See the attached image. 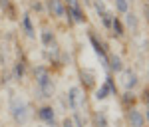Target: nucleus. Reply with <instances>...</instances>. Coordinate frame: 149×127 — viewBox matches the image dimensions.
<instances>
[{
    "instance_id": "f257e3e1",
    "label": "nucleus",
    "mask_w": 149,
    "mask_h": 127,
    "mask_svg": "<svg viewBox=\"0 0 149 127\" xmlns=\"http://www.w3.org/2000/svg\"><path fill=\"white\" fill-rule=\"evenodd\" d=\"M10 109H12V117H14L18 123H26V121H28V117H30V113H28V105L24 103L22 99L12 97Z\"/></svg>"
},
{
    "instance_id": "f03ea898",
    "label": "nucleus",
    "mask_w": 149,
    "mask_h": 127,
    "mask_svg": "<svg viewBox=\"0 0 149 127\" xmlns=\"http://www.w3.org/2000/svg\"><path fill=\"white\" fill-rule=\"evenodd\" d=\"M38 87H40L42 97H52V93H54V81H52L50 76H46V78L38 80Z\"/></svg>"
},
{
    "instance_id": "7ed1b4c3",
    "label": "nucleus",
    "mask_w": 149,
    "mask_h": 127,
    "mask_svg": "<svg viewBox=\"0 0 149 127\" xmlns=\"http://www.w3.org/2000/svg\"><path fill=\"white\" fill-rule=\"evenodd\" d=\"M68 99H70V107H72V109H80L81 101H84V95H81V90H80V87H72V90H70Z\"/></svg>"
},
{
    "instance_id": "20e7f679",
    "label": "nucleus",
    "mask_w": 149,
    "mask_h": 127,
    "mask_svg": "<svg viewBox=\"0 0 149 127\" xmlns=\"http://www.w3.org/2000/svg\"><path fill=\"white\" fill-rule=\"evenodd\" d=\"M121 81H123L125 90H133V87H135V83H137V76H135V71H131V69L123 71V78H121Z\"/></svg>"
},
{
    "instance_id": "39448f33",
    "label": "nucleus",
    "mask_w": 149,
    "mask_h": 127,
    "mask_svg": "<svg viewBox=\"0 0 149 127\" xmlns=\"http://www.w3.org/2000/svg\"><path fill=\"white\" fill-rule=\"evenodd\" d=\"M111 92H113V83H111V80L107 78V80H105V83H103L102 87L97 90L95 97H97V99H105V97H107V95H109Z\"/></svg>"
},
{
    "instance_id": "423d86ee",
    "label": "nucleus",
    "mask_w": 149,
    "mask_h": 127,
    "mask_svg": "<svg viewBox=\"0 0 149 127\" xmlns=\"http://www.w3.org/2000/svg\"><path fill=\"white\" fill-rule=\"evenodd\" d=\"M143 115L139 113L137 109H131L129 111V123H131V127H143Z\"/></svg>"
},
{
    "instance_id": "0eeeda50",
    "label": "nucleus",
    "mask_w": 149,
    "mask_h": 127,
    "mask_svg": "<svg viewBox=\"0 0 149 127\" xmlns=\"http://www.w3.org/2000/svg\"><path fill=\"white\" fill-rule=\"evenodd\" d=\"M48 6H50V10L54 12L56 16H64L66 14V8H64L62 0H48Z\"/></svg>"
},
{
    "instance_id": "6e6552de",
    "label": "nucleus",
    "mask_w": 149,
    "mask_h": 127,
    "mask_svg": "<svg viewBox=\"0 0 149 127\" xmlns=\"http://www.w3.org/2000/svg\"><path fill=\"white\" fill-rule=\"evenodd\" d=\"M38 115H40V119H44L46 123H50V125L54 123V117H56V115H54V109H52V107H42Z\"/></svg>"
},
{
    "instance_id": "1a4fd4ad",
    "label": "nucleus",
    "mask_w": 149,
    "mask_h": 127,
    "mask_svg": "<svg viewBox=\"0 0 149 127\" xmlns=\"http://www.w3.org/2000/svg\"><path fill=\"white\" fill-rule=\"evenodd\" d=\"M109 68L113 69V71H121L123 69V64H121V58L119 56H109Z\"/></svg>"
},
{
    "instance_id": "9d476101",
    "label": "nucleus",
    "mask_w": 149,
    "mask_h": 127,
    "mask_svg": "<svg viewBox=\"0 0 149 127\" xmlns=\"http://www.w3.org/2000/svg\"><path fill=\"white\" fill-rule=\"evenodd\" d=\"M111 28H113L115 36H121V34H123V26H121V22H119L117 18H113V20H111Z\"/></svg>"
},
{
    "instance_id": "9b49d317",
    "label": "nucleus",
    "mask_w": 149,
    "mask_h": 127,
    "mask_svg": "<svg viewBox=\"0 0 149 127\" xmlns=\"http://www.w3.org/2000/svg\"><path fill=\"white\" fill-rule=\"evenodd\" d=\"M72 14H74L76 22H84V16H81V10L78 8V4H72Z\"/></svg>"
},
{
    "instance_id": "f8f14e48",
    "label": "nucleus",
    "mask_w": 149,
    "mask_h": 127,
    "mask_svg": "<svg viewBox=\"0 0 149 127\" xmlns=\"http://www.w3.org/2000/svg\"><path fill=\"white\" fill-rule=\"evenodd\" d=\"M81 78L86 80L88 85H93V74L90 71V69H84V71H81Z\"/></svg>"
},
{
    "instance_id": "ddd939ff",
    "label": "nucleus",
    "mask_w": 149,
    "mask_h": 127,
    "mask_svg": "<svg viewBox=\"0 0 149 127\" xmlns=\"http://www.w3.org/2000/svg\"><path fill=\"white\" fill-rule=\"evenodd\" d=\"M22 24H24V28H26V32H28V36H34V30H32V24H30V18L28 16L22 18Z\"/></svg>"
},
{
    "instance_id": "4468645a",
    "label": "nucleus",
    "mask_w": 149,
    "mask_h": 127,
    "mask_svg": "<svg viewBox=\"0 0 149 127\" xmlns=\"http://www.w3.org/2000/svg\"><path fill=\"white\" fill-rule=\"evenodd\" d=\"M127 24L133 28V30H137V18H135V14H131V12H127Z\"/></svg>"
},
{
    "instance_id": "2eb2a0df",
    "label": "nucleus",
    "mask_w": 149,
    "mask_h": 127,
    "mask_svg": "<svg viewBox=\"0 0 149 127\" xmlns=\"http://www.w3.org/2000/svg\"><path fill=\"white\" fill-rule=\"evenodd\" d=\"M115 8L119 12H127V0H115Z\"/></svg>"
},
{
    "instance_id": "dca6fc26",
    "label": "nucleus",
    "mask_w": 149,
    "mask_h": 127,
    "mask_svg": "<svg viewBox=\"0 0 149 127\" xmlns=\"http://www.w3.org/2000/svg\"><path fill=\"white\" fill-rule=\"evenodd\" d=\"M42 42H44L46 46H50V44H52V32L44 30V32H42Z\"/></svg>"
},
{
    "instance_id": "f3484780",
    "label": "nucleus",
    "mask_w": 149,
    "mask_h": 127,
    "mask_svg": "<svg viewBox=\"0 0 149 127\" xmlns=\"http://www.w3.org/2000/svg\"><path fill=\"white\" fill-rule=\"evenodd\" d=\"M48 76V69L46 68H36V80H42Z\"/></svg>"
},
{
    "instance_id": "a211bd4d",
    "label": "nucleus",
    "mask_w": 149,
    "mask_h": 127,
    "mask_svg": "<svg viewBox=\"0 0 149 127\" xmlns=\"http://www.w3.org/2000/svg\"><path fill=\"white\" fill-rule=\"evenodd\" d=\"M14 74H16V78L20 80V78H22V74H24V64H18L16 69H14Z\"/></svg>"
},
{
    "instance_id": "6ab92c4d",
    "label": "nucleus",
    "mask_w": 149,
    "mask_h": 127,
    "mask_svg": "<svg viewBox=\"0 0 149 127\" xmlns=\"http://www.w3.org/2000/svg\"><path fill=\"white\" fill-rule=\"evenodd\" d=\"M107 123H105V115L103 113H97V127H105Z\"/></svg>"
},
{
    "instance_id": "aec40b11",
    "label": "nucleus",
    "mask_w": 149,
    "mask_h": 127,
    "mask_svg": "<svg viewBox=\"0 0 149 127\" xmlns=\"http://www.w3.org/2000/svg\"><path fill=\"white\" fill-rule=\"evenodd\" d=\"M95 8H97V12H102V14L105 12V6H103L102 0H97V2H95Z\"/></svg>"
},
{
    "instance_id": "412c9836",
    "label": "nucleus",
    "mask_w": 149,
    "mask_h": 127,
    "mask_svg": "<svg viewBox=\"0 0 149 127\" xmlns=\"http://www.w3.org/2000/svg\"><path fill=\"white\" fill-rule=\"evenodd\" d=\"M64 127H74V119H64Z\"/></svg>"
},
{
    "instance_id": "4be33fe9",
    "label": "nucleus",
    "mask_w": 149,
    "mask_h": 127,
    "mask_svg": "<svg viewBox=\"0 0 149 127\" xmlns=\"http://www.w3.org/2000/svg\"><path fill=\"white\" fill-rule=\"evenodd\" d=\"M123 101H125V103H129V101H133V95H131V93H125V97H123Z\"/></svg>"
},
{
    "instance_id": "5701e85b",
    "label": "nucleus",
    "mask_w": 149,
    "mask_h": 127,
    "mask_svg": "<svg viewBox=\"0 0 149 127\" xmlns=\"http://www.w3.org/2000/svg\"><path fill=\"white\" fill-rule=\"evenodd\" d=\"M145 14H147V18H149V8H147V6H145Z\"/></svg>"
},
{
    "instance_id": "b1692460",
    "label": "nucleus",
    "mask_w": 149,
    "mask_h": 127,
    "mask_svg": "<svg viewBox=\"0 0 149 127\" xmlns=\"http://www.w3.org/2000/svg\"><path fill=\"white\" fill-rule=\"evenodd\" d=\"M147 119H149V107H147Z\"/></svg>"
}]
</instances>
